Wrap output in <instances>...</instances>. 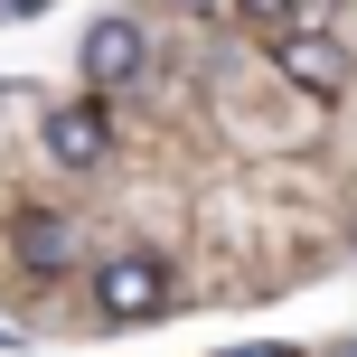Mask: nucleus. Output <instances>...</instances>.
I'll return each instance as SVG.
<instances>
[{"mask_svg": "<svg viewBox=\"0 0 357 357\" xmlns=\"http://www.w3.org/2000/svg\"><path fill=\"white\" fill-rule=\"evenodd\" d=\"M169 301H178V282H169V254L123 245V254H104V264H94V320H113V329H142V320H160Z\"/></svg>", "mask_w": 357, "mask_h": 357, "instance_id": "nucleus-1", "label": "nucleus"}, {"mask_svg": "<svg viewBox=\"0 0 357 357\" xmlns=\"http://www.w3.org/2000/svg\"><path fill=\"white\" fill-rule=\"evenodd\" d=\"M75 254H85V235H75V216H56V207H29V216L10 226V264L29 273V282L75 273Z\"/></svg>", "mask_w": 357, "mask_h": 357, "instance_id": "nucleus-2", "label": "nucleus"}, {"mask_svg": "<svg viewBox=\"0 0 357 357\" xmlns=\"http://www.w3.org/2000/svg\"><path fill=\"white\" fill-rule=\"evenodd\" d=\"M75 66H85V85H94V94L132 85V75L151 66V38H142V19H94V29H85V47H75Z\"/></svg>", "mask_w": 357, "mask_h": 357, "instance_id": "nucleus-3", "label": "nucleus"}, {"mask_svg": "<svg viewBox=\"0 0 357 357\" xmlns=\"http://www.w3.org/2000/svg\"><path fill=\"white\" fill-rule=\"evenodd\" d=\"M273 66H282L301 94H320V104L348 94V47H339L329 29H282V38H273Z\"/></svg>", "mask_w": 357, "mask_h": 357, "instance_id": "nucleus-4", "label": "nucleus"}, {"mask_svg": "<svg viewBox=\"0 0 357 357\" xmlns=\"http://www.w3.org/2000/svg\"><path fill=\"white\" fill-rule=\"evenodd\" d=\"M104 151H113V123H104V104H94V94L47 113V160H56V169H94Z\"/></svg>", "mask_w": 357, "mask_h": 357, "instance_id": "nucleus-5", "label": "nucleus"}, {"mask_svg": "<svg viewBox=\"0 0 357 357\" xmlns=\"http://www.w3.org/2000/svg\"><path fill=\"white\" fill-rule=\"evenodd\" d=\"M235 10H245V19H254V29H273V38H282V29H291V0H235Z\"/></svg>", "mask_w": 357, "mask_h": 357, "instance_id": "nucleus-6", "label": "nucleus"}, {"mask_svg": "<svg viewBox=\"0 0 357 357\" xmlns=\"http://www.w3.org/2000/svg\"><path fill=\"white\" fill-rule=\"evenodd\" d=\"M38 10H47V0H0V19H38Z\"/></svg>", "mask_w": 357, "mask_h": 357, "instance_id": "nucleus-7", "label": "nucleus"}, {"mask_svg": "<svg viewBox=\"0 0 357 357\" xmlns=\"http://www.w3.org/2000/svg\"><path fill=\"white\" fill-rule=\"evenodd\" d=\"M226 357H291V348H226Z\"/></svg>", "mask_w": 357, "mask_h": 357, "instance_id": "nucleus-8", "label": "nucleus"}, {"mask_svg": "<svg viewBox=\"0 0 357 357\" xmlns=\"http://www.w3.org/2000/svg\"><path fill=\"white\" fill-rule=\"evenodd\" d=\"M329 357H357V339H348V348H329Z\"/></svg>", "mask_w": 357, "mask_h": 357, "instance_id": "nucleus-9", "label": "nucleus"}, {"mask_svg": "<svg viewBox=\"0 0 357 357\" xmlns=\"http://www.w3.org/2000/svg\"><path fill=\"white\" fill-rule=\"evenodd\" d=\"M178 10H207V0H178Z\"/></svg>", "mask_w": 357, "mask_h": 357, "instance_id": "nucleus-10", "label": "nucleus"}]
</instances>
